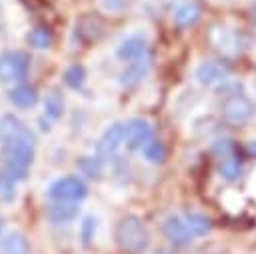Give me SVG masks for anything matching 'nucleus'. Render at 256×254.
Wrapping results in <instances>:
<instances>
[{"instance_id":"obj_1","label":"nucleus","mask_w":256,"mask_h":254,"mask_svg":"<svg viewBox=\"0 0 256 254\" xmlns=\"http://www.w3.org/2000/svg\"><path fill=\"white\" fill-rule=\"evenodd\" d=\"M114 238H116L118 248L124 254H142L146 252L150 244V234H148L146 224L134 214L120 218V222L116 224Z\"/></svg>"},{"instance_id":"obj_2","label":"nucleus","mask_w":256,"mask_h":254,"mask_svg":"<svg viewBox=\"0 0 256 254\" xmlns=\"http://www.w3.org/2000/svg\"><path fill=\"white\" fill-rule=\"evenodd\" d=\"M2 156L6 166L28 168L34 158V134L28 128H24L18 136L2 144Z\"/></svg>"},{"instance_id":"obj_3","label":"nucleus","mask_w":256,"mask_h":254,"mask_svg":"<svg viewBox=\"0 0 256 254\" xmlns=\"http://www.w3.org/2000/svg\"><path fill=\"white\" fill-rule=\"evenodd\" d=\"M220 112L230 124H244L254 114V104L244 92H228L220 102Z\"/></svg>"},{"instance_id":"obj_4","label":"nucleus","mask_w":256,"mask_h":254,"mask_svg":"<svg viewBox=\"0 0 256 254\" xmlns=\"http://www.w3.org/2000/svg\"><path fill=\"white\" fill-rule=\"evenodd\" d=\"M30 56L22 50H6L0 54V82H14L26 78Z\"/></svg>"},{"instance_id":"obj_5","label":"nucleus","mask_w":256,"mask_h":254,"mask_svg":"<svg viewBox=\"0 0 256 254\" xmlns=\"http://www.w3.org/2000/svg\"><path fill=\"white\" fill-rule=\"evenodd\" d=\"M88 194L86 184L76 178V176H64L58 178L50 184L48 188V196L54 200H62V202H74V200H82Z\"/></svg>"},{"instance_id":"obj_6","label":"nucleus","mask_w":256,"mask_h":254,"mask_svg":"<svg viewBox=\"0 0 256 254\" xmlns=\"http://www.w3.org/2000/svg\"><path fill=\"white\" fill-rule=\"evenodd\" d=\"M126 142V124H112L98 140L96 144V156L100 160H108L112 158L120 146Z\"/></svg>"},{"instance_id":"obj_7","label":"nucleus","mask_w":256,"mask_h":254,"mask_svg":"<svg viewBox=\"0 0 256 254\" xmlns=\"http://www.w3.org/2000/svg\"><path fill=\"white\" fill-rule=\"evenodd\" d=\"M152 140V124L144 118H132L126 124V146L130 150L144 148Z\"/></svg>"},{"instance_id":"obj_8","label":"nucleus","mask_w":256,"mask_h":254,"mask_svg":"<svg viewBox=\"0 0 256 254\" xmlns=\"http://www.w3.org/2000/svg\"><path fill=\"white\" fill-rule=\"evenodd\" d=\"M162 232H164V236H166L174 246H186V244L192 242V236H194V234L190 232L186 220L180 218V216H168V218L164 220V224H162Z\"/></svg>"},{"instance_id":"obj_9","label":"nucleus","mask_w":256,"mask_h":254,"mask_svg":"<svg viewBox=\"0 0 256 254\" xmlns=\"http://www.w3.org/2000/svg\"><path fill=\"white\" fill-rule=\"evenodd\" d=\"M228 74H230V66L226 62H220V60H208V62H202L196 68L198 82L200 84H206V86L224 82L228 78Z\"/></svg>"},{"instance_id":"obj_10","label":"nucleus","mask_w":256,"mask_h":254,"mask_svg":"<svg viewBox=\"0 0 256 254\" xmlns=\"http://www.w3.org/2000/svg\"><path fill=\"white\" fill-rule=\"evenodd\" d=\"M80 212V206L74 204V202H62V200H56L54 204L48 206L46 210V216L52 224H68L72 222Z\"/></svg>"},{"instance_id":"obj_11","label":"nucleus","mask_w":256,"mask_h":254,"mask_svg":"<svg viewBox=\"0 0 256 254\" xmlns=\"http://www.w3.org/2000/svg\"><path fill=\"white\" fill-rule=\"evenodd\" d=\"M0 254H30V244L24 234L10 232L0 238Z\"/></svg>"},{"instance_id":"obj_12","label":"nucleus","mask_w":256,"mask_h":254,"mask_svg":"<svg viewBox=\"0 0 256 254\" xmlns=\"http://www.w3.org/2000/svg\"><path fill=\"white\" fill-rule=\"evenodd\" d=\"M8 98L18 108H30V106H34L38 102V92L30 84H20V86H16V88L10 90Z\"/></svg>"},{"instance_id":"obj_13","label":"nucleus","mask_w":256,"mask_h":254,"mask_svg":"<svg viewBox=\"0 0 256 254\" xmlns=\"http://www.w3.org/2000/svg\"><path fill=\"white\" fill-rule=\"evenodd\" d=\"M144 50H146V40L142 36H130L118 46L116 54L122 60H138L144 54Z\"/></svg>"},{"instance_id":"obj_14","label":"nucleus","mask_w":256,"mask_h":254,"mask_svg":"<svg viewBox=\"0 0 256 254\" xmlns=\"http://www.w3.org/2000/svg\"><path fill=\"white\" fill-rule=\"evenodd\" d=\"M148 70H150V60H136L120 74V84L126 88H132L146 76Z\"/></svg>"},{"instance_id":"obj_15","label":"nucleus","mask_w":256,"mask_h":254,"mask_svg":"<svg viewBox=\"0 0 256 254\" xmlns=\"http://www.w3.org/2000/svg\"><path fill=\"white\" fill-rule=\"evenodd\" d=\"M200 14H202V10H200V6H198L196 2H184V4L176 10V14H174V22H176L178 26L186 28V26L196 24V22L200 20Z\"/></svg>"},{"instance_id":"obj_16","label":"nucleus","mask_w":256,"mask_h":254,"mask_svg":"<svg viewBox=\"0 0 256 254\" xmlns=\"http://www.w3.org/2000/svg\"><path fill=\"white\" fill-rule=\"evenodd\" d=\"M184 220H186V224L194 236H204L212 230V220L200 212H186Z\"/></svg>"},{"instance_id":"obj_17","label":"nucleus","mask_w":256,"mask_h":254,"mask_svg":"<svg viewBox=\"0 0 256 254\" xmlns=\"http://www.w3.org/2000/svg\"><path fill=\"white\" fill-rule=\"evenodd\" d=\"M26 126H22V122L14 116V114H4L0 118V142H8L10 138L18 136Z\"/></svg>"},{"instance_id":"obj_18","label":"nucleus","mask_w":256,"mask_h":254,"mask_svg":"<svg viewBox=\"0 0 256 254\" xmlns=\"http://www.w3.org/2000/svg\"><path fill=\"white\" fill-rule=\"evenodd\" d=\"M44 112L52 120H58L62 116V112H64V100H62V94L56 88H52L46 94V98H44Z\"/></svg>"},{"instance_id":"obj_19","label":"nucleus","mask_w":256,"mask_h":254,"mask_svg":"<svg viewBox=\"0 0 256 254\" xmlns=\"http://www.w3.org/2000/svg\"><path fill=\"white\" fill-rule=\"evenodd\" d=\"M218 170H220V176L226 178V180H238L240 174H242V162L236 158V156H224L218 164Z\"/></svg>"},{"instance_id":"obj_20","label":"nucleus","mask_w":256,"mask_h":254,"mask_svg":"<svg viewBox=\"0 0 256 254\" xmlns=\"http://www.w3.org/2000/svg\"><path fill=\"white\" fill-rule=\"evenodd\" d=\"M52 40H54V36H52V30H50L48 26H36V28L28 34V42H30L34 48H38V50L50 48V46H52Z\"/></svg>"},{"instance_id":"obj_21","label":"nucleus","mask_w":256,"mask_h":254,"mask_svg":"<svg viewBox=\"0 0 256 254\" xmlns=\"http://www.w3.org/2000/svg\"><path fill=\"white\" fill-rule=\"evenodd\" d=\"M84 78H86V70H84L82 64H72V66L64 72V82H66V86H70V88H74V90H78V88L84 84Z\"/></svg>"},{"instance_id":"obj_22","label":"nucleus","mask_w":256,"mask_h":254,"mask_svg":"<svg viewBox=\"0 0 256 254\" xmlns=\"http://www.w3.org/2000/svg\"><path fill=\"white\" fill-rule=\"evenodd\" d=\"M142 150H144V156L154 164H160L166 158V148H164V144L160 140H150Z\"/></svg>"},{"instance_id":"obj_23","label":"nucleus","mask_w":256,"mask_h":254,"mask_svg":"<svg viewBox=\"0 0 256 254\" xmlns=\"http://www.w3.org/2000/svg\"><path fill=\"white\" fill-rule=\"evenodd\" d=\"M78 166H80V170L86 174V176H90V178H100V172H102V160L96 156V158H92V156H86V158H82L80 162H78Z\"/></svg>"},{"instance_id":"obj_24","label":"nucleus","mask_w":256,"mask_h":254,"mask_svg":"<svg viewBox=\"0 0 256 254\" xmlns=\"http://www.w3.org/2000/svg\"><path fill=\"white\" fill-rule=\"evenodd\" d=\"M16 198V186H14V180L6 174H0V202H14Z\"/></svg>"},{"instance_id":"obj_25","label":"nucleus","mask_w":256,"mask_h":254,"mask_svg":"<svg viewBox=\"0 0 256 254\" xmlns=\"http://www.w3.org/2000/svg\"><path fill=\"white\" fill-rule=\"evenodd\" d=\"M94 232H96V218L94 216H86L82 226H80V238L84 244H88L92 238H94Z\"/></svg>"},{"instance_id":"obj_26","label":"nucleus","mask_w":256,"mask_h":254,"mask_svg":"<svg viewBox=\"0 0 256 254\" xmlns=\"http://www.w3.org/2000/svg\"><path fill=\"white\" fill-rule=\"evenodd\" d=\"M232 148H234L232 140H218V142H214V152L220 154V158L230 156L232 154Z\"/></svg>"},{"instance_id":"obj_27","label":"nucleus","mask_w":256,"mask_h":254,"mask_svg":"<svg viewBox=\"0 0 256 254\" xmlns=\"http://www.w3.org/2000/svg\"><path fill=\"white\" fill-rule=\"evenodd\" d=\"M248 152L256 158V142H250V144H248Z\"/></svg>"},{"instance_id":"obj_28","label":"nucleus","mask_w":256,"mask_h":254,"mask_svg":"<svg viewBox=\"0 0 256 254\" xmlns=\"http://www.w3.org/2000/svg\"><path fill=\"white\" fill-rule=\"evenodd\" d=\"M2 230H4V220H2V216H0V234H2Z\"/></svg>"},{"instance_id":"obj_29","label":"nucleus","mask_w":256,"mask_h":254,"mask_svg":"<svg viewBox=\"0 0 256 254\" xmlns=\"http://www.w3.org/2000/svg\"><path fill=\"white\" fill-rule=\"evenodd\" d=\"M156 254H172V252H168V250H160V252H156Z\"/></svg>"},{"instance_id":"obj_30","label":"nucleus","mask_w":256,"mask_h":254,"mask_svg":"<svg viewBox=\"0 0 256 254\" xmlns=\"http://www.w3.org/2000/svg\"><path fill=\"white\" fill-rule=\"evenodd\" d=\"M254 22H256V4H254Z\"/></svg>"}]
</instances>
